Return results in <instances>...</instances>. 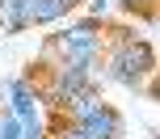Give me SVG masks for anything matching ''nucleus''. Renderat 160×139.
I'll use <instances>...</instances> for the list:
<instances>
[{
	"mask_svg": "<svg viewBox=\"0 0 160 139\" xmlns=\"http://www.w3.org/2000/svg\"><path fill=\"white\" fill-rule=\"evenodd\" d=\"M101 59H105V76L118 80V84H127V89H143V84L152 80V72H156L152 42H148V38H135V34L122 30V25L110 30V42H105Z\"/></svg>",
	"mask_w": 160,
	"mask_h": 139,
	"instance_id": "obj_1",
	"label": "nucleus"
},
{
	"mask_svg": "<svg viewBox=\"0 0 160 139\" xmlns=\"http://www.w3.org/2000/svg\"><path fill=\"white\" fill-rule=\"evenodd\" d=\"M72 127H80V135L84 139H122V114L110 106V101H101L97 110H88L80 122H72Z\"/></svg>",
	"mask_w": 160,
	"mask_h": 139,
	"instance_id": "obj_2",
	"label": "nucleus"
},
{
	"mask_svg": "<svg viewBox=\"0 0 160 139\" xmlns=\"http://www.w3.org/2000/svg\"><path fill=\"white\" fill-rule=\"evenodd\" d=\"M38 89L30 84V76H13L8 80V114L17 118V122H34L38 118Z\"/></svg>",
	"mask_w": 160,
	"mask_h": 139,
	"instance_id": "obj_3",
	"label": "nucleus"
},
{
	"mask_svg": "<svg viewBox=\"0 0 160 139\" xmlns=\"http://www.w3.org/2000/svg\"><path fill=\"white\" fill-rule=\"evenodd\" d=\"M25 17H30V25H51L59 17H68V8L59 0H25Z\"/></svg>",
	"mask_w": 160,
	"mask_h": 139,
	"instance_id": "obj_4",
	"label": "nucleus"
},
{
	"mask_svg": "<svg viewBox=\"0 0 160 139\" xmlns=\"http://www.w3.org/2000/svg\"><path fill=\"white\" fill-rule=\"evenodd\" d=\"M0 139H21V122H17L8 110L0 114Z\"/></svg>",
	"mask_w": 160,
	"mask_h": 139,
	"instance_id": "obj_5",
	"label": "nucleus"
},
{
	"mask_svg": "<svg viewBox=\"0 0 160 139\" xmlns=\"http://www.w3.org/2000/svg\"><path fill=\"white\" fill-rule=\"evenodd\" d=\"M88 4V17H93V21H105V17H110V0H84Z\"/></svg>",
	"mask_w": 160,
	"mask_h": 139,
	"instance_id": "obj_6",
	"label": "nucleus"
},
{
	"mask_svg": "<svg viewBox=\"0 0 160 139\" xmlns=\"http://www.w3.org/2000/svg\"><path fill=\"white\" fill-rule=\"evenodd\" d=\"M122 8H131V13H148V17H152V0H122Z\"/></svg>",
	"mask_w": 160,
	"mask_h": 139,
	"instance_id": "obj_7",
	"label": "nucleus"
},
{
	"mask_svg": "<svg viewBox=\"0 0 160 139\" xmlns=\"http://www.w3.org/2000/svg\"><path fill=\"white\" fill-rule=\"evenodd\" d=\"M59 4H63L68 13H72V8H76V4H84V0H59Z\"/></svg>",
	"mask_w": 160,
	"mask_h": 139,
	"instance_id": "obj_8",
	"label": "nucleus"
},
{
	"mask_svg": "<svg viewBox=\"0 0 160 139\" xmlns=\"http://www.w3.org/2000/svg\"><path fill=\"white\" fill-rule=\"evenodd\" d=\"M0 17H4V0H0Z\"/></svg>",
	"mask_w": 160,
	"mask_h": 139,
	"instance_id": "obj_9",
	"label": "nucleus"
}]
</instances>
